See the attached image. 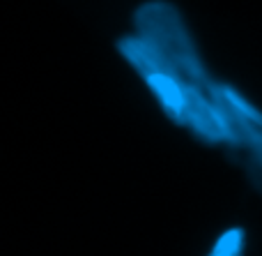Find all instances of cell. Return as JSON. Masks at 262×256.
I'll return each mask as SVG.
<instances>
[{
  "label": "cell",
  "instance_id": "1",
  "mask_svg": "<svg viewBox=\"0 0 262 256\" xmlns=\"http://www.w3.org/2000/svg\"><path fill=\"white\" fill-rule=\"evenodd\" d=\"M122 60L140 72L172 78L189 102L184 129L207 146H226V127L216 106L219 81L209 74L182 12L168 0H147L134 12V30L115 42Z\"/></svg>",
  "mask_w": 262,
  "mask_h": 256
},
{
  "label": "cell",
  "instance_id": "3",
  "mask_svg": "<svg viewBox=\"0 0 262 256\" xmlns=\"http://www.w3.org/2000/svg\"><path fill=\"white\" fill-rule=\"evenodd\" d=\"M244 254H246V235L244 229H239V226L226 229L216 238V243L212 245V249L207 252V256H244Z\"/></svg>",
  "mask_w": 262,
  "mask_h": 256
},
{
  "label": "cell",
  "instance_id": "2",
  "mask_svg": "<svg viewBox=\"0 0 262 256\" xmlns=\"http://www.w3.org/2000/svg\"><path fill=\"white\" fill-rule=\"evenodd\" d=\"M216 106L226 127V155L262 196V111L230 83L219 81Z\"/></svg>",
  "mask_w": 262,
  "mask_h": 256
}]
</instances>
